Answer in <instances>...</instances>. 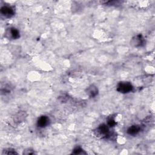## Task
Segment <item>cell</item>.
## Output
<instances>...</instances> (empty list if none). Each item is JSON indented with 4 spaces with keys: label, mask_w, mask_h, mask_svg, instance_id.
Listing matches in <instances>:
<instances>
[{
    "label": "cell",
    "mask_w": 155,
    "mask_h": 155,
    "mask_svg": "<svg viewBox=\"0 0 155 155\" xmlns=\"http://www.w3.org/2000/svg\"><path fill=\"white\" fill-rule=\"evenodd\" d=\"M133 88V85L128 82H120L117 85L116 90L117 91L122 93H127L132 91Z\"/></svg>",
    "instance_id": "obj_1"
},
{
    "label": "cell",
    "mask_w": 155,
    "mask_h": 155,
    "mask_svg": "<svg viewBox=\"0 0 155 155\" xmlns=\"http://www.w3.org/2000/svg\"><path fill=\"white\" fill-rule=\"evenodd\" d=\"M97 135L101 136L102 137H108L110 136V130L109 127L106 124H101L96 129V131Z\"/></svg>",
    "instance_id": "obj_2"
},
{
    "label": "cell",
    "mask_w": 155,
    "mask_h": 155,
    "mask_svg": "<svg viewBox=\"0 0 155 155\" xmlns=\"http://www.w3.org/2000/svg\"><path fill=\"white\" fill-rule=\"evenodd\" d=\"M14 10L10 6L4 5L1 8V13L5 18H10L14 15Z\"/></svg>",
    "instance_id": "obj_3"
},
{
    "label": "cell",
    "mask_w": 155,
    "mask_h": 155,
    "mask_svg": "<svg viewBox=\"0 0 155 155\" xmlns=\"http://www.w3.org/2000/svg\"><path fill=\"white\" fill-rule=\"evenodd\" d=\"M5 35L7 38H11L12 39H17L20 37V33L19 30L14 27L8 28V30H7L6 31Z\"/></svg>",
    "instance_id": "obj_4"
},
{
    "label": "cell",
    "mask_w": 155,
    "mask_h": 155,
    "mask_svg": "<svg viewBox=\"0 0 155 155\" xmlns=\"http://www.w3.org/2000/svg\"><path fill=\"white\" fill-rule=\"evenodd\" d=\"M131 43L135 47H140L143 45L144 39L143 36L141 35H137L135 36L131 41Z\"/></svg>",
    "instance_id": "obj_5"
},
{
    "label": "cell",
    "mask_w": 155,
    "mask_h": 155,
    "mask_svg": "<svg viewBox=\"0 0 155 155\" xmlns=\"http://www.w3.org/2000/svg\"><path fill=\"white\" fill-rule=\"evenodd\" d=\"M50 123L49 118L46 116H40L37 120V125L40 128L47 127Z\"/></svg>",
    "instance_id": "obj_6"
},
{
    "label": "cell",
    "mask_w": 155,
    "mask_h": 155,
    "mask_svg": "<svg viewBox=\"0 0 155 155\" xmlns=\"http://www.w3.org/2000/svg\"><path fill=\"white\" fill-rule=\"evenodd\" d=\"M86 93L91 97H95L97 93H98V90H97V88L93 85H91L90 86H89L87 90H86Z\"/></svg>",
    "instance_id": "obj_7"
},
{
    "label": "cell",
    "mask_w": 155,
    "mask_h": 155,
    "mask_svg": "<svg viewBox=\"0 0 155 155\" xmlns=\"http://www.w3.org/2000/svg\"><path fill=\"white\" fill-rule=\"evenodd\" d=\"M140 130V127L137 125H134L130 127L127 130V133L131 136L137 134Z\"/></svg>",
    "instance_id": "obj_8"
},
{
    "label": "cell",
    "mask_w": 155,
    "mask_h": 155,
    "mask_svg": "<svg viewBox=\"0 0 155 155\" xmlns=\"http://www.w3.org/2000/svg\"><path fill=\"white\" fill-rule=\"evenodd\" d=\"M72 154H86V153L81 147H76L73 149Z\"/></svg>",
    "instance_id": "obj_9"
},
{
    "label": "cell",
    "mask_w": 155,
    "mask_h": 155,
    "mask_svg": "<svg viewBox=\"0 0 155 155\" xmlns=\"http://www.w3.org/2000/svg\"><path fill=\"white\" fill-rule=\"evenodd\" d=\"M3 154H17L16 152H15V151L14 150H12L11 148H8L7 150H4L3 151Z\"/></svg>",
    "instance_id": "obj_10"
},
{
    "label": "cell",
    "mask_w": 155,
    "mask_h": 155,
    "mask_svg": "<svg viewBox=\"0 0 155 155\" xmlns=\"http://www.w3.org/2000/svg\"><path fill=\"white\" fill-rule=\"evenodd\" d=\"M116 123L115 122V120L113 119H108V122H107V125L109 127H113L116 125Z\"/></svg>",
    "instance_id": "obj_11"
},
{
    "label": "cell",
    "mask_w": 155,
    "mask_h": 155,
    "mask_svg": "<svg viewBox=\"0 0 155 155\" xmlns=\"http://www.w3.org/2000/svg\"><path fill=\"white\" fill-rule=\"evenodd\" d=\"M24 154H34V151L33 150H30L28 149L27 150H24Z\"/></svg>",
    "instance_id": "obj_12"
}]
</instances>
